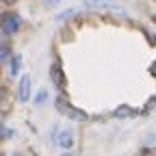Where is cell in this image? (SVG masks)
<instances>
[{"label": "cell", "mask_w": 156, "mask_h": 156, "mask_svg": "<svg viewBox=\"0 0 156 156\" xmlns=\"http://www.w3.org/2000/svg\"><path fill=\"white\" fill-rule=\"evenodd\" d=\"M0 28H2L5 35H13L20 30V17L15 13H5L2 20H0Z\"/></svg>", "instance_id": "cell-1"}, {"label": "cell", "mask_w": 156, "mask_h": 156, "mask_svg": "<svg viewBox=\"0 0 156 156\" xmlns=\"http://www.w3.org/2000/svg\"><path fill=\"white\" fill-rule=\"evenodd\" d=\"M56 108L61 111V113H67L69 117H74V119H87V115L83 111H76L67 100H63V98H58V100H56Z\"/></svg>", "instance_id": "cell-2"}, {"label": "cell", "mask_w": 156, "mask_h": 156, "mask_svg": "<svg viewBox=\"0 0 156 156\" xmlns=\"http://www.w3.org/2000/svg\"><path fill=\"white\" fill-rule=\"evenodd\" d=\"M50 78H52V83H54L58 89L65 87V76H63V69H61V63H58V61L52 63V67H50Z\"/></svg>", "instance_id": "cell-3"}, {"label": "cell", "mask_w": 156, "mask_h": 156, "mask_svg": "<svg viewBox=\"0 0 156 156\" xmlns=\"http://www.w3.org/2000/svg\"><path fill=\"white\" fill-rule=\"evenodd\" d=\"M28 95H30V76H24L22 80H20V91H17V98L20 100H28Z\"/></svg>", "instance_id": "cell-4"}, {"label": "cell", "mask_w": 156, "mask_h": 156, "mask_svg": "<svg viewBox=\"0 0 156 156\" xmlns=\"http://www.w3.org/2000/svg\"><path fill=\"white\" fill-rule=\"evenodd\" d=\"M56 143L61 145V147H72V143H74V134H72V130H63L61 134H58Z\"/></svg>", "instance_id": "cell-5"}, {"label": "cell", "mask_w": 156, "mask_h": 156, "mask_svg": "<svg viewBox=\"0 0 156 156\" xmlns=\"http://www.w3.org/2000/svg\"><path fill=\"white\" fill-rule=\"evenodd\" d=\"M20 65H22V58H20V54H15V56L11 58V72L17 74V72H20Z\"/></svg>", "instance_id": "cell-6"}, {"label": "cell", "mask_w": 156, "mask_h": 156, "mask_svg": "<svg viewBox=\"0 0 156 156\" xmlns=\"http://www.w3.org/2000/svg\"><path fill=\"white\" fill-rule=\"evenodd\" d=\"M11 54V50L7 48V46H0V63H2V61H7V56Z\"/></svg>", "instance_id": "cell-7"}, {"label": "cell", "mask_w": 156, "mask_h": 156, "mask_svg": "<svg viewBox=\"0 0 156 156\" xmlns=\"http://www.w3.org/2000/svg\"><path fill=\"white\" fill-rule=\"evenodd\" d=\"M115 115H117V117H126V115H132V108H126V106H122L119 111H115Z\"/></svg>", "instance_id": "cell-8"}, {"label": "cell", "mask_w": 156, "mask_h": 156, "mask_svg": "<svg viewBox=\"0 0 156 156\" xmlns=\"http://www.w3.org/2000/svg\"><path fill=\"white\" fill-rule=\"evenodd\" d=\"M46 95H48V91H41V93H39V95H37V104H41V102L46 100Z\"/></svg>", "instance_id": "cell-9"}, {"label": "cell", "mask_w": 156, "mask_h": 156, "mask_svg": "<svg viewBox=\"0 0 156 156\" xmlns=\"http://www.w3.org/2000/svg\"><path fill=\"white\" fill-rule=\"evenodd\" d=\"M48 5H58V0H46Z\"/></svg>", "instance_id": "cell-10"}, {"label": "cell", "mask_w": 156, "mask_h": 156, "mask_svg": "<svg viewBox=\"0 0 156 156\" xmlns=\"http://www.w3.org/2000/svg\"><path fill=\"white\" fill-rule=\"evenodd\" d=\"M5 2H9V5H11V2H17V0H5Z\"/></svg>", "instance_id": "cell-11"}]
</instances>
